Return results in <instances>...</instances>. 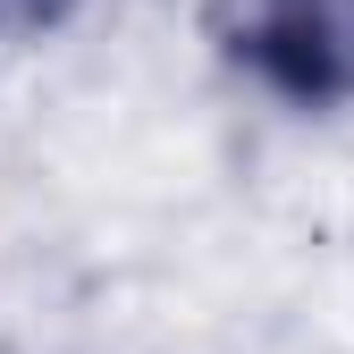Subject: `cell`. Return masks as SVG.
Masks as SVG:
<instances>
[{
  "mask_svg": "<svg viewBox=\"0 0 354 354\" xmlns=\"http://www.w3.org/2000/svg\"><path fill=\"white\" fill-rule=\"evenodd\" d=\"M219 42L287 110L354 102V0H228Z\"/></svg>",
  "mask_w": 354,
  "mask_h": 354,
  "instance_id": "1",
  "label": "cell"
},
{
  "mask_svg": "<svg viewBox=\"0 0 354 354\" xmlns=\"http://www.w3.org/2000/svg\"><path fill=\"white\" fill-rule=\"evenodd\" d=\"M68 0H9V17H59Z\"/></svg>",
  "mask_w": 354,
  "mask_h": 354,
  "instance_id": "2",
  "label": "cell"
},
{
  "mask_svg": "<svg viewBox=\"0 0 354 354\" xmlns=\"http://www.w3.org/2000/svg\"><path fill=\"white\" fill-rule=\"evenodd\" d=\"M0 17H9V0H0Z\"/></svg>",
  "mask_w": 354,
  "mask_h": 354,
  "instance_id": "3",
  "label": "cell"
}]
</instances>
